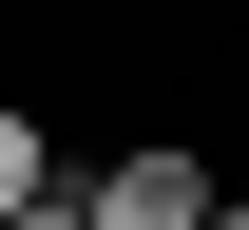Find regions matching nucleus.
<instances>
[{
	"label": "nucleus",
	"mask_w": 249,
	"mask_h": 230,
	"mask_svg": "<svg viewBox=\"0 0 249 230\" xmlns=\"http://www.w3.org/2000/svg\"><path fill=\"white\" fill-rule=\"evenodd\" d=\"M58 192H77V154H58L38 115H0V230H19V211H58Z\"/></svg>",
	"instance_id": "f03ea898"
},
{
	"label": "nucleus",
	"mask_w": 249,
	"mask_h": 230,
	"mask_svg": "<svg viewBox=\"0 0 249 230\" xmlns=\"http://www.w3.org/2000/svg\"><path fill=\"white\" fill-rule=\"evenodd\" d=\"M19 230H96V211H77V192H58V211H19Z\"/></svg>",
	"instance_id": "7ed1b4c3"
},
{
	"label": "nucleus",
	"mask_w": 249,
	"mask_h": 230,
	"mask_svg": "<svg viewBox=\"0 0 249 230\" xmlns=\"http://www.w3.org/2000/svg\"><path fill=\"white\" fill-rule=\"evenodd\" d=\"M77 211H96V230H211V211H230V173L192 154V134H134V154H96V173H77Z\"/></svg>",
	"instance_id": "f257e3e1"
},
{
	"label": "nucleus",
	"mask_w": 249,
	"mask_h": 230,
	"mask_svg": "<svg viewBox=\"0 0 249 230\" xmlns=\"http://www.w3.org/2000/svg\"><path fill=\"white\" fill-rule=\"evenodd\" d=\"M211 230H249V192H230V211H211Z\"/></svg>",
	"instance_id": "20e7f679"
}]
</instances>
